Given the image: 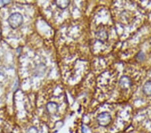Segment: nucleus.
Listing matches in <instances>:
<instances>
[{
	"mask_svg": "<svg viewBox=\"0 0 151 133\" xmlns=\"http://www.w3.org/2000/svg\"><path fill=\"white\" fill-rule=\"evenodd\" d=\"M136 58H137V59L138 60H143L145 58V55L142 52H140L138 53L137 56H136Z\"/></svg>",
	"mask_w": 151,
	"mask_h": 133,
	"instance_id": "8",
	"label": "nucleus"
},
{
	"mask_svg": "<svg viewBox=\"0 0 151 133\" xmlns=\"http://www.w3.org/2000/svg\"><path fill=\"white\" fill-rule=\"evenodd\" d=\"M23 22V17L21 14L14 13L11 14V16L8 18V23L11 28L15 29L20 26Z\"/></svg>",
	"mask_w": 151,
	"mask_h": 133,
	"instance_id": "1",
	"label": "nucleus"
},
{
	"mask_svg": "<svg viewBox=\"0 0 151 133\" xmlns=\"http://www.w3.org/2000/svg\"><path fill=\"white\" fill-rule=\"evenodd\" d=\"M142 91L146 96H151V81L146 82L143 86Z\"/></svg>",
	"mask_w": 151,
	"mask_h": 133,
	"instance_id": "6",
	"label": "nucleus"
},
{
	"mask_svg": "<svg viewBox=\"0 0 151 133\" xmlns=\"http://www.w3.org/2000/svg\"><path fill=\"white\" fill-rule=\"evenodd\" d=\"M28 133H38V132L37 129H36V127H32L28 129Z\"/></svg>",
	"mask_w": 151,
	"mask_h": 133,
	"instance_id": "9",
	"label": "nucleus"
},
{
	"mask_svg": "<svg viewBox=\"0 0 151 133\" xmlns=\"http://www.w3.org/2000/svg\"><path fill=\"white\" fill-rule=\"evenodd\" d=\"M55 4L57 5L58 8L60 9H65L67 8L69 5L70 4L69 1H56Z\"/></svg>",
	"mask_w": 151,
	"mask_h": 133,
	"instance_id": "7",
	"label": "nucleus"
},
{
	"mask_svg": "<svg viewBox=\"0 0 151 133\" xmlns=\"http://www.w3.org/2000/svg\"><path fill=\"white\" fill-rule=\"evenodd\" d=\"M58 106L55 102H49L47 105V110L49 114H55L58 112Z\"/></svg>",
	"mask_w": 151,
	"mask_h": 133,
	"instance_id": "5",
	"label": "nucleus"
},
{
	"mask_svg": "<svg viewBox=\"0 0 151 133\" xmlns=\"http://www.w3.org/2000/svg\"><path fill=\"white\" fill-rule=\"evenodd\" d=\"M119 85H120L121 88L123 89H128L132 86V81L129 77L123 76L121 77L120 81H119Z\"/></svg>",
	"mask_w": 151,
	"mask_h": 133,
	"instance_id": "4",
	"label": "nucleus"
},
{
	"mask_svg": "<svg viewBox=\"0 0 151 133\" xmlns=\"http://www.w3.org/2000/svg\"><path fill=\"white\" fill-rule=\"evenodd\" d=\"M112 118L111 116L108 112H102L97 116V121L99 126L103 127H108L110 124Z\"/></svg>",
	"mask_w": 151,
	"mask_h": 133,
	"instance_id": "2",
	"label": "nucleus"
},
{
	"mask_svg": "<svg viewBox=\"0 0 151 133\" xmlns=\"http://www.w3.org/2000/svg\"><path fill=\"white\" fill-rule=\"evenodd\" d=\"M96 38L99 42H106L108 39V33L104 28L99 29L96 33Z\"/></svg>",
	"mask_w": 151,
	"mask_h": 133,
	"instance_id": "3",
	"label": "nucleus"
}]
</instances>
